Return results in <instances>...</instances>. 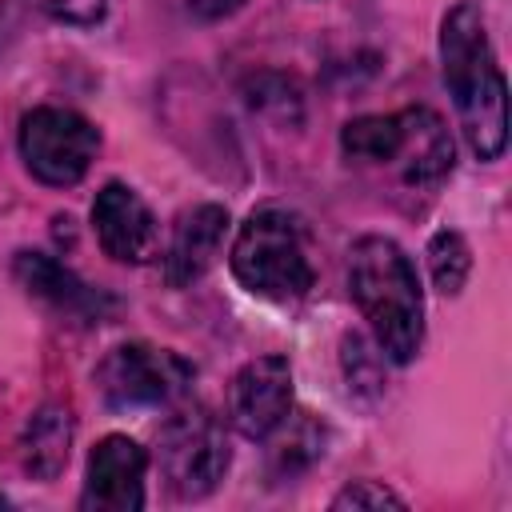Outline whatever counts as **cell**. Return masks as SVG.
Masks as SVG:
<instances>
[{
  "label": "cell",
  "mask_w": 512,
  "mask_h": 512,
  "mask_svg": "<svg viewBox=\"0 0 512 512\" xmlns=\"http://www.w3.org/2000/svg\"><path fill=\"white\" fill-rule=\"evenodd\" d=\"M340 148L356 164H392L404 184L436 188L452 172V136L428 108H404L388 116H356L340 132Z\"/></svg>",
  "instance_id": "cell-3"
},
{
  "label": "cell",
  "mask_w": 512,
  "mask_h": 512,
  "mask_svg": "<svg viewBox=\"0 0 512 512\" xmlns=\"http://www.w3.org/2000/svg\"><path fill=\"white\" fill-rule=\"evenodd\" d=\"M244 0H188V8L200 16V20H220L228 12H236Z\"/></svg>",
  "instance_id": "cell-20"
},
{
  "label": "cell",
  "mask_w": 512,
  "mask_h": 512,
  "mask_svg": "<svg viewBox=\"0 0 512 512\" xmlns=\"http://www.w3.org/2000/svg\"><path fill=\"white\" fill-rule=\"evenodd\" d=\"M244 92H248V104H252L256 112L276 116V120H292V124L300 120V92H296V84H288L284 76L264 72V76L248 80Z\"/></svg>",
  "instance_id": "cell-16"
},
{
  "label": "cell",
  "mask_w": 512,
  "mask_h": 512,
  "mask_svg": "<svg viewBox=\"0 0 512 512\" xmlns=\"http://www.w3.org/2000/svg\"><path fill=\"white\" fill-rule=\"evenodd\" d=\"M340 356H344V372H348V380H352V388L356 392H380V364H376V356L368 352V344H364V336L360 332H348L344 336V344H340Z\"/></svg>",
  "instance_id": "cell-17"
},
{
  "label": "cell",
  "mask_w": 512,
  "mask_h": 512,
  "mask_svg": "<svg viewBox=\"0 0 512 512\" xmlns=\"http://www.w3.org/2000/svg\"><path fill=\"white\" fill-rule=\"evenodd\" d=\"M428 272H432V284L444 296H456L468 284V272H472V248H468V240L460 232H452V228H440L428 240Z\"/></svg>",
  "instance_id": "cell-14"
},
{
  "label": "cell",
  "mask_w": 512,
  "mask_h": 512,
  "mask_svg": "<svg viewBox=\"0 0 512 512\" xmlns=\"http://www.w3.org/2000/svg\"><path fill=\"white\" fill-rule=\"evenodd\" d=\"M348 292L380 352L392 364L416 360L424 344V292L416 280L412 260L388 236H360L348 252Z\"/></svg>",
  "instance_id": "cell-2"
},
{
  "label": "cell",
  "mask_w": 512,
  "mask_h": 512,
  "mask_svg": "<svg viewBox=\"0 0 512 512\" xmlns=\"http://www.w3.org/2000/svg\"><path fill=\"white\" fill-rule=\"evenodd\" d=\"M324 436H320V428H316V420L308 416V412H300V420L288 428V436L272 448V468L280 472V476H292V472H300V468H308L324 448Z\"/></svg>",
  "instance_id": "cell-15"
},
{
  "label": "cell",
  "mask_w": 512,
  "mask_h": 512,
  "mask_svg": "<svg viewBox=\"0 0 512 512\" xmlns=\"http://www.w3.org/2000/svg\"><path fill=\"white\" fill-rule=\"evenodd\" d=\"M68 448H72V412L60 404H44L20 440V460L24 472L36 480H56L68 464Z\"/></svg>",
  "instance_id": "cell-13"
},
{
  "label": "cell",
  "mask_w": 512,
  "mask_h": 512,
  "mask_svg": "<svg viewBox=\"0 0 512 512\" xmlns=\"http://www.w3.org/2000/svg\"><path fill=\"white\" fill-rule=\"evenodd\" d=\"M96 152H100L96 124L72 108L44 104L20 120V156L40 184L52 188L76 184L92 168Z\"/></svg>",
  "instance_id": "cell-7"
},
{
  "label": "cell",
  "mask_w": 512,
  "mask_h": 512,
  "mask_svg": "<svg viewBox=\"0 0 512 512\" xmlns=\"http://www.w3.org/2000/svg\"><path fill=\"white\" fill-rule=\"evenodd\" d=\"M444 84L456 100L464 140L480 160H496L508 144V84L492 56L476 4H456L440 24Z\"/></svg>",
  "instance_id": "cell-1"
},
{
  "label": "cell",
  "mask_w": 512,
  "mask_h": 512,
  "mask_svg": "<svg viewBox=\"0 0 512 512\" xmlns=\"http://www.w3.org/2000/svg\"><path fill=\"white\" fill-rule=\"evenodd\" d=\"M92 380H96L104 404L116 412L160 408V404H172L192 384V364L172 348L132 340V344H116L96 364Z\"/></svg>",
  "instance_id": "cell-6"
},
{
  "label": "cell",
  "mask_w": 512,
  "mask_h": 512,
  "mask_svg": "<svg viewBox=\"0 0 512 512\" xmlns=\"http://www.w3.org/2000/svg\"><path fill=\"white\" fill-rule=\"evenodd\" d=\"M232 276L264 300H300L316 272L308 260V240H304V224L296 212L288 208H256L232 244Z\"/></svg>",
  "instance_id": "cell-4"
},
{
  "label": "cell",
  "mask_w": 512,
  "mask_h": 512,
  "mask_svg": "<svg viewBox=\"0 0 512 512\" xmlns=\"http://www.w3.org/2000/svg\"><path fill=\"white\" fill-rule=\"evenodd\" d=\"M32 8H40L44 16L60 20V24H76V28H88V24H100L104 12H108V0H28Z\"/></svg>",
  "instance_id": "cell-19"
},
{
  "label": "cell",
  "mask_w": 512,
  "mask_h": 512,
  "mask_svg": "<svg viewBox=\"0 0 512 512\" xmlns=\"http://www.w3.org/2000/svg\"><path fill=\"white\" fill-rule=\"evenodd\" d=\"M228 436L208 408H184L168 416L156 440V464L164 488L176 500H204L228 472Z\"/></svg>",
  "instance_id": "cell-5"
},
{
  "label": "cell",
  "mask_w": 512,
  "mask_h": 512,
  "mask_svg": "<svg viewBox=\"0 0 512 512\" xmlns=\"http://www.w3.org/2000/svg\"><path fill=\"white\" fill-rule=\"evenodd\" d=\"M292 416V368L284 356L248 360L228 388V420L248 440H268L280 420Z\"/></svg>",
  "instance_id": "cell-8"
},
{
  "label": "cell",
  "mask_w": 512,
  "mask_h": 512,
  "mask_svg": "<svg viewBox=\"0 0 512 512\" xmlns=\"http://www.w3.org/2000/svg\"><path fill=\"white\" fill-rule=\"evenodd\" d=\"M92 228H96V240H100L104 256H112L120 264H144L156 252V240H160L152 208L120 180H112L96 192Z\"/></svg>",
  "instance_id": "cell-10"
},
{
  "label": "cell",
  "mask_w": 512,
  "mask_h": 512,
  "mask_svg": "<svg viewBox=\"0 0 512 512\" xmlns=\"http://www.w3.org/2000/svg\"><path fill=\"white\" fill-rule=\"evenodd\" d=\"M224 232H228V208H220V204H196V208L180 212L168 252H164V280L172 288L196 284L216 264Z\"/></svg>",
  "instance_id": "cell-12"
},
{
  "label": "cell",
  "mask_w": 512,
  "mask_h": 512,
  "mask_svg": "<svg viewBox=\"0 0 512 512\" xmlns=\"http://www.w3.org/2000/svg\"><path fill=\"white\" fill-rule=\"evenodd\" d=\"M16 280L24 284L28 296L44 300L48 308H56L60 316L80 320V324H100L104 312L112 308V300L104 292L84 284L72 268H64L48 252H20L16 256Z\"/></svg>",
  "instance_id": "cell-11"
},
{
  "label": "cell",
  "mask_w": 512,
  "mask_h": 512,
  "mask_svg": "<svg viewBox=\"0 0 512 512\" xmlns=\"http://www.w3.org/2000/svg\"><path fill=\"white\" fill-rule=\"evenodd\" d=\"M332 508H404V496H396L376 480H352L332 496Z\"/></svg>",
  "instance_id": "cell-18"
},
{
  "label": "cell",
  "mask_w": 512,
  "mask_h": 512,
  "mask_svg": "<svg viewBox=\"0 0 512 512\" xmlns=\"http://www.w3.org/2000/svg\"><path fill=\"white\" fill-rule=\"evenodd\" d=\"M148 452L128 436H104L88 456L80 508L88 512H140L144 508Z\"/></svg>",
  "instance_id": "cell-9"
}]
</instances>
